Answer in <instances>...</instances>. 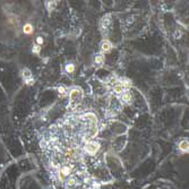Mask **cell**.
Segmentation results:
<instances>
[{
	"label": "cell",
	"mask_w": 189,
	"mask_h": 189,
	"mask_svg": "<svg viewBox=\"0 0 189 189\" xmlns=\"http://www.w3.org/2000/svg\"><path fill=\"white\" fill-rule=\"evenodd\" d=\"M100 149H101V144L99 142H96V140L87 142L86 145H85V152L88 155H95Z\"/></svg>",
	"instance_id": "6da1fadb"
},
{
	"label": "cell",
	"mask_w": 189,
	"mask_h": 189,
	"mask_svg": "<svg viewBox=\"0 0 189 189\" xmlns=\"http://www.w3.org/2000/svg\"><path fill=\"white\" fill-rule=\"evenodd\" d=\"M100 49H101L102 54L109 53V52L112 50V43H111V41L104 39V40L101 42V44H100Z\"/></svg>",
	"instance_id": "7a4b0ae2"
},
{
	"label": "cell",
	"mask_w": 189,
	"mask_h": 189,
	"mask_svg": "<svg viewBox=\"0 0 189 189\" xmlns=\"http://www.w3.org/2000/svg\"><path fill=\"white\" fill-rule=\"evenodd\" d=\"M69 100H70V102H75V101H78V97L81 95V91L79 88H77V87H75V88H73L70 92H69Z\"/></svg>",
	"instance_id": "3957f363"
},
{
	"label": "cell",
	"mask_w": 189,
	"mask_h": 189,
	"mask_svg": "<svg viewBox=\"0 0 189 189\" xmlns=\"http://www.w3.org/2000/svg\"><path fill=\"white\" fill-rule=\"evenodd\" d=\"M120 100H121L122 103L125 104H129L131 101H133V95L129 91H125L121 95H120Z\"/></svg>",
	"instance_id": "277c9868"
},
{
	"label": "cell",
	"mask_w": 189,
	"mask_h": 189,
	"mask_svg": "<svg viewBox=\"0 0 189 189\" xmlns=\"http://www.w3.org/2000/svg\"><path fill=\"white\" fill-rule=\"evenodd\" d=\"M178 149L181 152V153H188L189 151V143L187 139H182L180 140V143L178 144Z\"/></svg>",
	"instance_id": "5b68a950"
},
{
	"label": "cell",
	"mask_w": 189,
	"mask_h": 189,
	"mask_svg": "<svg viewBox=\"0 0 189 189\" xmlns=\"http://www.w3.org/2000/svg\"><path fill=\"white\" fill-rule=\"evenodd\" d=\"M21 77H22L23 81L28 79V78H31V77H33V74H32L31 69H29V68H26V67L23 68V69L21 70Z\"/></svg>",
	"instance_id": "8992f818"
},
{
	"label": "cell",
	"mask_w": 189,
	"mask_h": 189,
	"mask_svg": "<svg viewBox=\"0 0 189 189\" xmlns=\"http://www.w3.org/2000/svg\"><path fill=\"white\" fill-rule=\"evenodd\" d=\"M22 32H23L25 35H32L33 32H34V26H33L31 23H25V24L23 25Z\"/></svg>",
	"instance_id": "52a82bcc"
},
{
	"label": "cell",
	"mask_w": 189,
	"mask_h": 189,
	"mask_svg": "<svg viewBox=\"0 0 189 189\" xmlns=\"http://www.w3.org/2000/svg\"><path fill=\"white\" fill-rule=\"evenodd\" d=\"M111 15H105L103 18H102V22H101V26L102 28H108V26L110 25V23H111Z\"/></svg>",
	"instance_id": "ba28073f"
},
{
	"label": "cell",
	"mask_w": 189,
	"mask_h": 189,
	"mask_svg": "<svg viewBox=\"0 0 189 189\" xmlns=\"http://www.w3.org/2000/svg\"><path fill=\"white\" fill-rule=\"evenodd\" d=\"M125 91H126V90L123 88V86H122L120 83H118V84H116V85L113 86V93H116V94L121 95Z\"/></svg>",
	"instance_id": "9c48e42d"
},
{
	"label": "cell",
	"mask_w": 189,
	"mask_h": 189,
	"mask_svg": "<svg viewBox=\"0 0 189 189\" xmlns=\"http://www.w3.org/2000/svg\"><path fill=\"white\" fill-rule=\"evenodd\" d=\"M94 62H95V65H97V66H102V65L104 64V55L102 53L96 54L94 58Z\"/></svg>",
	"instance_id": "30bf717a"
},
{
	"label": "cell",
	"mask_w": 189,
	"mask_h": 189,
	"mask_svg": "<svg viewBox=\"0 0 189 189\" xmlns=\"http://www.w3.org/2000/svg\"><path fill=\"white\" fill-rule=\"evenodd\" d=\"M57 91H58V93H59V96H60V97H66V96L68 95V92H67V90H66L65 86H58Z\"/></svg>",
	"instance_id": "8fae6325"
},
{
	"label": "cell",
	"mask_w": 189,
	"mask_h": 189,
	"mask_svg": "<svg viewBox=\"0 0 189 189\" xmlns=\"http://www.w3.org/2000/svg\"><path fill=\"white\" fill-rule=\"evenodd\" d=\"M76 184H77V181H76V178H74V177H68V179L66 180V185L69 188L76 186Z\"/></svg>",
	"instance_id": "7c38bea8"
},
{
	"label": "cell",
	"mask_w": 189,
	"mask_h": 189,
	"mask_svg": "<svg viewBox=\"0 0 189 189\" xmlns=\"http://www.w3.org/2000/svg\"><path fill=\"white\" fill-rule=\"evenodd\" d=\"M45 6H47V9L51 13V12H53V9L55 8V6H57V1H47L45 2Z\"/></svg>",
	"instance_id": "4fadbf2b"
},
{
	"label": "cell",
	"mask_w": 189,
	"mask_h": 189,
	"mask_svg": "<svg viewBox=\"0 0 189 189\" xmlns=\"http://www.w3.org/2000/svg\"><path fill=\"white\" fill-rule=\"evenodd\" d=\"M120 84L123 86V88H125L126 91H127L128 88H130V87H131V81H129V79H127V78H123V79H121Z\"/></svg>",
	"instance_id": "5bb4252c"
},
{
	"label": "cell",
	"mask_w": 189,
	"mask_h": 189,
	"mask_svg": "<svg viewBox=\"0 0 189 189\" xmlns=\"http://www.w3.org/2000/svg\"><path fill=\"white\" fill-rule=\"evenodd\" d=\"M65 70H66L67 74H73V73L75 71V65L71 64V62H69V64H67V65L65 66Z\"/></svg>",
	"instance_id": "9a60e30c"
},
{
	"label": "cell",
	"mask_w": 189,
	"mask_h": 189,
	"mask_svg": "<svg viewBox=\"0 0 189 189\" xmlns=\"http://www.w3.org/2000/svg\"><path fill=\"white\" fill-rule=\"evenodd\" d=\"M41 48L40 45H38V44H33V47H32V53L36 54V55H40L41 53Z\"/></svg>",
	"instance_id": "2e32d148"
},
{
	"label": "cell",
	"mask_w": 189,
	"mask_h": 189,
	"mask_svg": "<svg viewBox=\"0 0 189 189\" xmlns=\"http://www.w3.org/2000/svg\"><path fill=\"white\" fill-rule=\"evenodd\" d=\"M8 23H9V24H13L14 26H17V25L19 24V19H18L16 16H13V17H10V18L8 19Z\"/></svg>",
	"instance_id": "e0dca14e"
},
{
	"label": "cell",
	"mask_w": 189,
	"mask_h": 189,
	"mask_svg": "<svg viewBox=\"0 0 189 189\" xmlns=\"http://www.w3.org/2000/svg\"><path fill=\"white\" fill-rule=\"evenodd\" d=\"M43 43H44V39H43V36H38V38L35 39V44H38V45L42 47Z\"/></svg>",
	"instance_id": "ac0fdd59"
},
{
	"label": "cell",
	"mask_w": 189,
	"mask_h": 189,
	"mask_svg": "<svg viewBox=\"0 0 189 189\" xmlns=\"http://www.w3.org/2000/svg\"><path fill=\"white\" fill-rule=\"evenodd\" d=\"M24 83H25L26 85H28V86H31V85H33V84L35 83V79H34V77H31V78H28L26 81H24Z\"/></svg>",
	"instance_id": "d6986e66"
}]
</instances>
